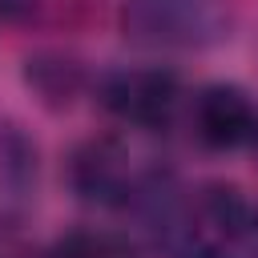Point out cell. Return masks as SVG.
Instances as JSON below:
<instances>
[{
    "instance_id": "6da1fadb",
    "label": "cell",
    "mask_w": 258,
    "mask_h": 258,
    "mask_svg": "<svg viewBox=\"0 0 258 258\" xmlns=\"http://www.w3.org/2000/svg\"><path fill=\"white\" fill-rule=\"evenodd\" d=\"M222 0H125L121 32L145 48H206L226 36Z\"/></svg>"
},
{
    "instance_id": "5b68a950",
    "label": "cell",
    "mask_w": 258,
    "mask_h": 258,
    "mask_svg": "<svg viewBox=\"0 0 258 258\" xmlns=\"http://www.w3.org/2000/svg\"><path fill=\"white\" fill-rule=\"evenodd\" d=\"M189 258H226V254H222V250H214V246H210V250H194V254H189Z\"/></svg>"
},
{
    "instance_id": "3957f363",
    "label": "cell",
    "mask_w": 258,
    "mask_h": 258,
    "mask_svg": "<svg viewBox=\"0 0 258 258\" xmlns=\"http://www.w3.org/2000/svg\"><path fill=\"white\" fill-rule=\"evenodd\" d=\"M194 121H198V137L214 149H234V145H242L258 133L254 105L238 85L202 89V97L194 105Z\"/></svg>"
},
{
    "instance_id": "277c9868",
    "label": "cell",
    "mask_w": 258,
    "mask_h": 258,
    "mask_svg": "<svg viewBox=\"0 0 258 258\" xmlns=\"http://www.w3.org/2000/svg\"><path fill=\"white\" fill-rule=\"evenodd\" d=\"M77 189L93 202H121L129 194V165L113 145H89L73 165Z\"/></svg>"
},
{
    "instance_id": "7a4b0ae2",
    "label": "cell",
    "mask_w": 258,
    "mask_h": 258,
    "mask_svg": "<svg viewBox=\"0 0 258 258\" xmlns=\"http://www.w3.org/2000/svg\"><path fill=\"white\" fill-rule=\"evenodd\" d=\"M101 101L129 125H161L177 101V81L161 69H121L101 81Z\"/></svg>"
}]
</instances>
